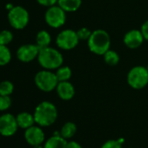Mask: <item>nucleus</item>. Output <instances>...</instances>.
Returning a JSON list of instances; mask_svg holds the SVG:
<instances>
[{
    "mask_svg": "<svg viewBox=\"0 0 148 148\" xmlns=\"http://www.w3.org/2000/svg\"><path fill=\"white\" fill-rule=\"evenodd\" d=\"M33 116L38 125L47 127L56 122L58 119V109L51 102L43 101L35 108Z\"/></svg>",
    "mask_w": 148,
    "mask_h": 148,
    "instance_id": "obj_1",
    "label": "nucleus"
},
{
    "mask_svg": "<svg viewBox=\"0 0 148 148\" xmlns=\"http://www.w3.org/2000/svg\"><path fill=\"white\" fill-rule=\"evenodd\" d=\"M87 45L92 53L103 56L111 49V37L109 33L103 29L92 31L91 37L87 40Z\"/></svg>",
    "mask_w": 148,
    "mask_h": 148,
    "instance_id": "obj_2",
    "label": "nucleus"
},
{
    "mask_svg": "<svg viewBox=\"0 0 148 148\" xmlns=\"http://www.w3.org/2000/svg\"><path fill=\"white\" fill-rule=\"evenodd\" d=\"M38 61L41 67L45 70H57L63 65L64 57L62 53L51 46L41 48L38 56Z\"/></svg>",
    "mask_w": 148,
    "mask_h": 148,
    "instance_id": "obj_3",
    "label": "nucleus"
},
{
    "mask_svg": "<svg viewBox=\"0 0 148 148\" xmlns=\"http://www.w3.org/2000/svg\"><path fill=\"white\" fill-rule=\"evenodd\" d=\"M126 81L130 87L141 90L148 85V70L142 65H136L130 69L126 76Z\"/></svg>",
    "mask_w": 148,
    "mask_h": 148,
    "instance_id": "obj_4",
    "label": "nucleus"
},
{
    "mask_svg": "<svg viewBox=\"0 0 148 148\" xmlns=\"http://www.w3.org/2000/svg\"><path fill=\"white\" fill-rule=\"evenodd\" d=\"M34 82L36 86L42 92H50L56 90L58 84V79L56 76V73L51 70H42L37 72L34 78Z\"/></svg>",
    "mask_w": 148,
    "mask_h": 148,
    "instance_id": "obj_5",
    "label": "nucleus"
},
{
    "mask_svg": "<svg viewBox=\"0 0 148 148\" xmlns=\"http://www.w3.org/2000/svg\"><path fill=\"white\" fill-rule=\"evenodd\" d=\"M30 20V15L27 10L22 6H13L9 10L8 21L11 26L16 30L25 29Z\"/></svg>",
    "mask_w": 148,
    "mask_h": 148,
    "instance_id": "obj_6",
    "label": "nucleus"
},
{
    "mask_svg": "<svg viewBox=\"0 0 148 148\" xmlns=\"http://www.w3.org/2000/svg\"><path fill=\"white\" fill-rule=\"evenodd\" d=\"M79 38L78 37L77 32L71 29H65L61 31L56 38L57 46L64 51L72 50L79 43Z\"/></svg>",
    "mask_w": 148,
    "mask_h": 148,
    "instance_id": "obj_7",
    "label": "nucleus"
},
{
    "mask_svg": "<svg viewBox=\"0 0 148 148\" xmlns=\"http://www.w3.org/2000/svg\"><path fill=\"white\" fill-rule=\"evenodd\" d=\"M46 24L54 29L62 27L66 21V12L58 5L48 7L45 13Z\"/></svg>",
    "mask_w": 148,
    "mask_h": 148,
    "instance_id": "obj_8",
    "label": "nucleus"
},
{
    "mask_svg": "<svg viewBox=\"0 0 148 148\" xmlns=\"http://www.w3.org/2000/svg\"><path fill=\"white\" fill-rule=\"evenodd\" d=\"M18 129L17 119L11 113L0 116V134L4 137L13 136Z\"/></svg>",
    "mask_w": 148,
    "mask_h": 148,
    "instance_id": "obj_9",
    "label": "nucleus"
},
{
    "mask_svg": "<svg viewBox=\"0 0 148 148\" xmlns=\"http://www.w3.org/2000/svg\"><path fill=\"white\" fill-rule=\"evenodd\" d=\"M40 48L37 45L26 44L21 45L17 51V58L19 61L24 63H29L38 58Z\"/></svg>",
    "mask_w": 148,
    "mask_h": 148,
    "instance_id": "obj_10",
    "label": "nucleus"
},
{
    "mask_svg": "<svg viewBox=\"0 0 148 148\" xmlns=\"http://www.w3.org/2000/svg\"><path fill=\"white\" fill-rule=\"evenodd\" d=\"M45 132L39 125H32L25 132V139L32 146L42 145L45 142Z\"/></svg>",
    "mask_w": 148,
    "mask_h": 148,
    "instance_id": "obj_11",
    "label": "nucleus"
},
{
    "mask_svg": "<svg viewBox=\"0 0 148 148\" xmlns=\"http://www.w3.org/2000/svg\"><path fill=\"white\" fill-rule=\"evenodd\" d=\"M144 41H145V38L141 31L137 30V29H132L127 32L123 38V42L127 48L132 49V50L140 47L142 44L144 43Z\"/></svg>",
    "mask_w": 148,
    "mask_h": 148,
    "instance_id": "obj_12",
    "label": "nucleus"
},
{
    "mask_svg": "<svg viewBox=\"0 0 148 148\" xmlns=\"http://www.w3.org/2000/svg\"><path fill=\"white\" fill-rule=\"evenodd\" d=\"M56 91L58 96L64 101L71 100L75 95V88L70 81H59Z\"/></svg>",
    "mask_w": 148,
    "mask_h": 148,
    "instance_id": "obj_13",
    "label": "nucleus"
},
{
    "mask_svg": "<svg viewBox=\"0 0 148 148\" xmlns=\"http://www.w3.org/2000/svg\"><path fill=\"white\" fill-rule=\"evenodd\" d=\"M16 119H17L18 127L25 129V130L34 125V124L36 123L33 114L27 112H23L18 113L16 116Z\"/></svg>",
    "mask_w": 148,
    "mask_h": 148,
    "instance_id": "obj_14",
    "label": "nucleus"
},
{
    "mask_svg": "<svg viewBox=\"0 0 148 148\" xmlns=\"http://www.w3.org/2000/svg\"><path fill=\"white\" fill-rule=\"evenodd\" d=\"M67 142L60 134H54L45 142L44 148H66Z\"/></svg>",
    "mask_w": 148,
    "mask_h": 148,
    "instance_id": "obj_15",
    "label": "nucleus"
},
{
    "mask_svg": "<svg viewBox=\"0 0 148 148\" xmlns=\"http://www.w3.org/2000/svg\"><path fill=\"white\" fill-rule=\"evenodd\" d=\"M82 5V0H58V5L65 12H74L78 11Z\"/></svg>",
    "mask_w": 148,
    "mask_h": 148,
    "instance_id": "obj_16",
    "label": "nucleus"
},
{
    "mask_svg": "<svg viewBox=\"0 0 148 148\" xmlns=\"http://www.w3.org/2000/svg\"><path fill=\"white\" fill-rule=\"evenodd\" d=\"M51 42V37L47 31L42 30L38 32L36 36V45L40 49L50 46Z\"/></svg>",
    "mask_w": 148,
    "mask_h": 148,
    "instance_id": "obj_17",
    "label": "nucleus"
},
{
    "mask_svg": "<svg viewBox=\"0 0 148 148\" xmlns=\"http://www.w3.org/2000/svg\"><path fill=\"white\" fill-rule=\"evenodd\" d=\"M76 132H77V125L75 123L71 121L66 122L60 130V135L65 139L71 138L76 134Z\"/></svg>",
    "mask_w": 148,
    "mask_h": 148,
    "instance_id": "obj_18",
    "label": "nucleus"
},
{
    "mask_svg": "<svg viewBox=\"0 0 148 148\" xmlns=\"http://www.w3.org/2000/svg\"><path fill=\"white\" fill-rule=\"evenodd\" d=\"M55 73L58 81H69L72 75V71L68 65H61L56 70Z\"/></svg>",
    "mask_w": 148,
    "mask_h": 148,
    "instance_id": "obj_19",
    "label": "nucleus"
},
{
    "mask_svg": "<svg viewBox=\"0 0 148 148\" xmlns=\"http://www.w3.org/2000/svg\"><path fill=\"white\" fill-rule=\"evenodd\" d=\"M103 58H104V61L106 62V64L110 66L117 65L120 60V58H119V55L118 54V52L112 49L108 50L103 55Z\"/></svg>",
    "mask_w": 148,
    "mask_h": 148,
    "instance_id": "obj_20",
    "label": "nucleus"
},
{
    "mask_svg": "<svg viewBox=\"0 0 148 148\" xmlns=\"http://www.w3.org/2000/svg\"><path fill=\"white\" fill-rule=\"evenodd\" d=\"M12 60V52L7 45H0V66L6 65Z\"/></svg>",
    "mask_w": 148,
    "mask_h": 148,
    "instance_id": "obj_21",
    "label": "nucleus"
},
{
    "mask_svg": "<svg viewBox=\"0 0 148 148\" xmlns=\"http://www.w3.org/2000/svg\"><path fill=\"white\" fill-rule=\"evenodd\" d=\"M14 91V85L9 81L5 80L0 83V95L3 96H10Z\"/></svg>",
    "mask_w": 148,
    "mask_h": 148,
    "instance_id": "obj_22",
    "label": "nucleus"
},
{
    "mask_svg": "<svg viewBox=\"0 0 148 148\" xmlns=\"http://www.w3.org/2000/svg\"><path fill=\"white\" fill-rule=\"evenodd\" d=\"M13 39V34L9 30H4L0 32V45H8Z\"/></svg>",
    "mask_w": 148,
    "mask_h": 148,
    "instance_id": "obj_23",
    "label": "nucleus"
},
{
    "mask_svg": "<svg viewBox=\"0 0 148 148\" xmlns=\"http://www.w3.org/2000/svg\"><path fill=\"white\" fill-rule=\"evenodd\" d=\"M12 99L10 96L0 95V111L4 112L8 110L12 106Z\"/></svg>",
    "mask_w": 148,
    "mask_h": 148,
    "instance_id": "obj_24",
    "label": "nucleus"
},
{
    "mask_svg": "<svg viewBox=\"0 0 148 148\" xmlns=\"http://www.w3.org/2000/svg\"><path fill=\"white\" fill-rule=\"evenodd\" d=\"M76 32H77V34H78V37H79V40H86V41L89 39V38L92 35V32L87 27H81Z\"/></svg>",
    "mask_w": 148,
    "mask_h": 148,
    "instance_id": "obj_25",
    "label": "nucleus"
},
{
    "mask_svg": "<svg viewBox=\"0 0 148 148\" xmlns=\"http://www.w3.org/2000/svg\"><path fill=\"white\" fill-rule=\"evenodd\" d=\"M100 148H122V144L119 140L109 139L106 141Z\"/></svg>",
    "mask_w": 148,
    "mask_h": 148,
    "instance_id": "obj_26",
    "label": "nucleus"
},
{
    "mask_svg": "<svg viewBox=\"0 0 148 148\" xmlns=\"http://www.w3.org/2000/svg\"><path fill=\"white\" fill-rule=\"evenodd\" d=\"M58 0H37V2L45 7H51L53 5H58Z\"/></svg>",
    "mask_w": 148,
    "mask_h": 148,
    "instance_id": "obj_27",
    "label": "nucleus"
},
{
    "mask_svg": "<svg viewBox=\"0 0 148 148\" xmlns=\"http://www.w3.org/2000/svg\"><path fill=\"white\" fill-rule=\"evenodd\" d=\"M140 31L144 36V38L145 40H147L148 41V20L145 21L142 25H141V28H140Z\"/></svg>",
    "mask_w": 148,
    "mask_h": 148,
    "instance_id": "obj_28",
    "label": "nucleus"
},
{
    "mask_svg": "<svg viewBox=\"0 0 148 148\" xmlns=\"http://www.w3.org/2000/svg\"><path fill=\"white\" fill-rule=\"evenodd\" d=\"M66 148H83V147H82L81 145H80L79 143H78L77 141L71 140V141L67 142Z\"/></svg>",
    "mask_w": 148,
    "mask_h": 148,
    "instance_id": "obj_29",
    "label": "nucleus"
},
{
    "mask_svg": "<svg viewBox=\"0 0 148 148\" xmlns=\"http://www.w3.org/2000/svg\"><path fill=\"white\" fill-rule=\"evenodd\" d=\"M33 148H44V145H35V146H33Z\"/></svg>",
    "mask_w": 148,
    "mask_h": 148,
    "instance_id": "obj_30",
    "label": "nucleus"
},
{
    "mask_svg": "<svg viewBox=\"0 0 148 148\" xmlns=\"http://www.w3.org/2000/svg\"><path fill=\"white\" fill-rule=\"evenodd\" d=\"M146 68H147V70H148V65H147V66H146Z\"/></svg>",
    "mask_w": 148,
    "mask_h": 148,
    "instance_id": "obj_31",
    "label": "nucleus"
}]
</instances>
